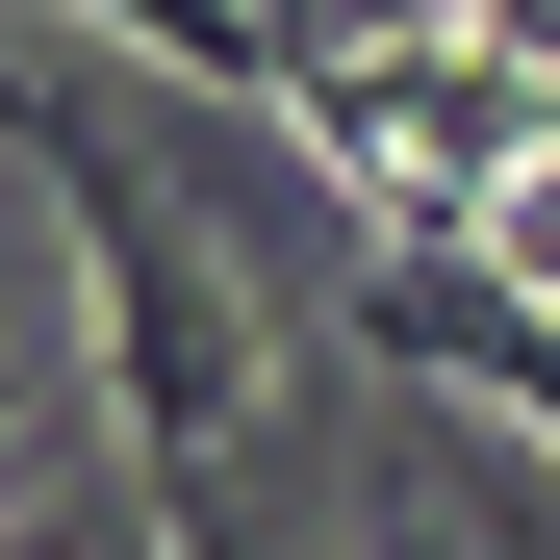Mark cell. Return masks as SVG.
<instances>
[{
	"mask_svg": "<svg viewBox=\"0 0 560 560\" xmlns=\"http://www.w3.org/2000/svg\"><path fill=\"white\" fill-rule=\"evenodd\" d=\"M0 153H26V178H51V230H77V306H103V433L153 458V510H230L280 306L205 255V205H178V178L77 103V77H0Z\"/></svg>",
	"mask_w": 560,
	"mask_h": 560,
	"instance_id": "obj_1",
	"label": "cell"
},
{
	"mask_svg": "<svg viewBox=\"0 0 560 560\" xmlns=\"http://www.w3.org/2000/svg\"><path fill=\"white\" fill-rule=\"evenodd\" d=\"M0 433H26V357H0Z\"/></svg>",
	"mask_w": 560,
	"mask_h": 560,
	"instance_id": "obj_2",
	"label": "cell"
}]
</instances>
